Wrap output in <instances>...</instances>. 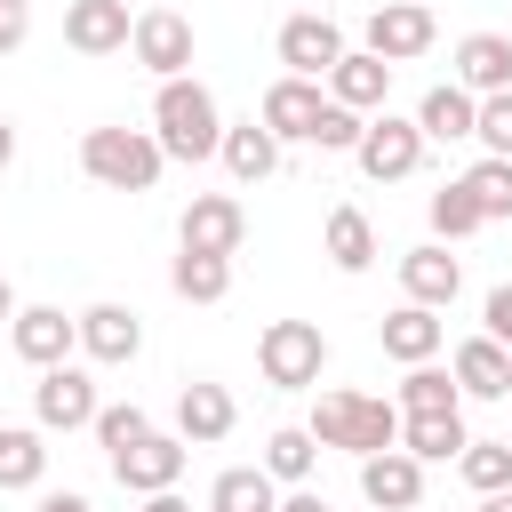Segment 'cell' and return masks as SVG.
<instances>
[{
	"label": "cell",
	"mask_w": 512,
	"mask_h": 512,
	"mask_svg": "<svg viewBox=\"0 0 512 512\" xmlns=\"http://www.w3.org/2000/svg\"><path fill=\"white\" fill-rule=\"evenodd\" d=\"M152 144L168 152V160H216V144H224V112H216V96L184 72V80H160V96H152Z\"/></svg>",
	"instance_id": "1"
},
{
	"label": "cell",
	"mask_w": 512,
	"mask_h": 512,
	"mask_svg": "<svg viewBox=\"0 0 512 512\" xmlns=\"http://www.w3.org/2000/svg\"><path fill=\"white\" fill-rule=\"evenodd\" d=\"M304 432L320 448H344V456H384V448H400V408L376 392H320Z\"/></svg>",
	"instance_id": "2"
},
{
	"label": "cell",
	"mask_w": 512,
	"mask_h": 512,
	"mask_svg": "<svg viewBox=\"0 0 512 512\" xmlns=\"http://www.w3.org/2000/svg\"><path fill=\"white\" fill-rule=\"evenodd\" d=\"M80 168L104 184V192H152L168 152L152 144V128H88L80 136Z\"/></svg>",
	"instance_id": "3"
},
{
	"label": "cell",
	"mask_w": 512,
	"mask_h": 512,
	"mask_svg": "<svg viewBox=\"0 0 512 512\" xmlns=\"http://www.w3.org/2000/svg\"><path fill=\"white\" fill-rule=\"evenodd\" d=\"M256 368H264V384H280V392H312L320 368H328V336H320V320H264V336H256Z\"/></svg>",
	"instance_id": "4"
},
{
	"label": "cell",
	"mask_w": 512,
	"mask_h": 512,
	"mask_svg": "<svg viewBox=\"0 0 512 512\" xmlns=\"http://www.w3.org/2000/svg\"><path fill=\"white\" fill-rule=\"evenodd\" d=\"M352 160H360V176H368V184H400V176H416V168H424V136H416V120L376 112V120L360 128Z\"/></svg>",
	"instance_id": "5"
},
{
	"label": "cell",
	"mask_w": 512,
	"mask_h": 512,
	"mask_svg": "<svg viewBox=\"0 0 512 512\" xmlns=\"http://www.w3.org/2000/svg\"><path fill=\"white\" fill-rule=\"evenodd\" d=\"M96 376L88 368H40V384H32V416H40V432H80V424H96Z\"/></svg>",
	"instance_id": "6"
},
{
	"label": "cell",
	"mask_w": 512,
	"mask_h": 512,
	"mask_svg": "<svg viewBox=\"0 0 512 512\" xmlns=\"http://www.w3.org/2000/svg\"><path fill=\"white\" fill-rule=\"evenodd\" d=\"M128 48H136V64H144V72L184 80V72H192V16H176V8H136Z\"/></svg>",
	"instance_id": "7"
},
{
	"label": "cell",
	"mask_w": 512,
	"mask_h": 512,
	"mask_svg": "<svg viewBox=\"0 0 512 512\" xmlns=\"http://www.w3.org/2000/svg\"><path fill=\"white\" fill-rule=\"evenodd\" d=\"M184 456H192V448H184L176 432H144L136 448H112V480L136 488V496H160V488L184 480Z\"/></svg>",
	"instance_id": "8"
},
{
	"label": "cell",
	"mask_w": 512,
	"mask_h": 512,
	"mask_svg": "<svg viewBox=\"0 0 512 512\" xmlns=\"http://www.w3.org/2000/svg\"><path fill=\"white\" fill-rule=\"evenodd\" d=\"M432 40H440V24H432L424 0H384V8L368 16V56H384V64H408V56H424Z\"/></svg>",
	"instance_id": "9"
},
{
	"label": "cell",
	"mask_w": 512,
	"mask_h": 512,
	"mask_svg": "<svg viewBox=\"0 0 512 512\" xmlns=\"http://www.w3.org/2000/svg\"><path fill=\"white\" fill-rule=\"evenodd\" d=\"M176 240H184L192 256H232V248L248 240V208H240L232 192H200V200L184 208V224H176Z\"/></svg>",
	"instance_id": "10"
},
{
	"label": "cell",
	"mask_w": 512,
	"mask_h": 512,
	"mask_svg": "<svg viewBox=\"0 0 512 512\" xmlns=\"http://www.w3.org/2000/svg\"><path fill=\"white\" fill-rule=\"evenodd\" d=\"M8 344H16V360H24V368H64V360H72V344H80V328H72L56 304H16Z\"/></svg>",
	"instance_id": "11"
},
{
	"label": "cell",
	"mask_w": 512,
	"mask_h": 512,
	"mask_svg": "<svg viewBox=\"0 0 512 512\" xmlns=\"http://www.w3.org/2000/svg\"><path fill=\"white\" fill-rule=\"evenodd\" d=\"M72 328H80V352L96 368H128L144 352V320L128 304H88V312H72Z\"/></svg>",
	"instance_id": "12"
},
{
	"label": "cell",
	"mask_w": 512,
	"mask_h": 512,
	"mask_svg": "<svg viewBox=\"0 0 512 512\" xmlns=\"http://www.w3.org/2000/svg\"><path fill=\"white\" fill-rule=\"evenodd\" d=\"M336 56H344L336 16H288V24H280V64H288V80H328Z\"/></svg>",
	"instance_id": "13"
},
{
	"label": "cell",
	"mask_w": 512,
	"mask_h": 512,
	"mask_svg": "<svg viewBox=\"0 0 512 512\" xmlns=\"http://www.w3.org/2000/svg\"><path fill=\"white\" fill-rule=\"evenodd\" d=\"M320 112H328V96H320V80H272L264 88V104H256V120L280 136V144H312V128H320Z\"/></svg>",
	"instance_id": "14"
},
{
	"label": "cell",
	"mask_w": 512,
	"mask_h": 512,
	"mask_svg": "<svg viewBox=\"0 0 512 512\" xmlns=\"http://www.w3.org/2000/svg\"><path fill=\"white\" fill-rule=\"evenodd\" d=\"M360 496L376 512H416L424 504V464L408 448H384V456H360Z\"/></svg>",
	"instance_id": "15"
},
{
	"label": "cell",
	"mask_w": 512,
	"mask_h": 512,
	"mask_svg": "<svg viewBox=\"0 0 512 512\" xmlns=\"http://www.w3.org/2000/svg\"><path fill=\"white\" fill-rule=\"evenodd\" d=\"M400 288H408V304L448 312V304H456V288H464V264H456L440 240H424V248H408V256H400Z\"/></svg>",
	"instance_id": "16"
},
{
	"label": "cell",
	"mask_w": 512,
	"mask_h": 512,
	"mask_svg": "<svg viewBox=\"0 0 512 512\" xmlns=\"http://www.w3.org/2000/svg\"><path fill=\"white\" fill-rule=\"evenodd\" d=\"M232 424H240V408H232V392H224V384H208V376H200V384H184V392H176V440H184V448H216Z\"/></svg>",
	"instance_id": "17"
},
{
	"label": "cell",
	"mask_w": 512,
	"mask_h": 512,
	"mask_svg": "<svg viewBox=\"0 0 512 512\" xmlns=\"http://www.w3.org/2000/svg\"><path fill=\"white\" fill-rule=\"evenodd\" d=\"M128 32H136L128 0H72L64 8V48H80V56H112V48H128Z\"/></svg>",
	"instance_id": "18"
},
{
	"label": "cell",
	"mask_w": 512,
	"mask_h": 512,
	"mask_svg": "<svg viewBox=\"0 0 512 512\" xmlns=\"http://www.w3.org/2000/svg\"><path fill=\"white\" fill-rule=\"evenodd\" d=\"M384 96H392V64H384V56H368V48H344V56H336V72H328V104H344V112H360V120H368Z\"/></svg>",
	"instance_id": "19"
},
{
	"label": "cell",
	"mask_w": 512,
	"mask_h": 512,
	"mask_svg": "<svg viewBox=\"0 0 512 512\" xmlns=\"http://www.w3.org/2000/svg\"><path fill=\"white\" fill-rule=\"evenodd\" d=\"M456 88L464 96H504L512 88V40L504 32H464L456 40Z\"/></svg>",
	"instance_id": "20"
},
{
	"label": "cell",
	"mask_w": 512,
	"mask_h": 512,
	"mask_svg": "<svg viewBox=\"0 0 512 512\" xmlns=\"http://www.w3.org/2000/svg\"><path fill=\"white\" fill-rule=\"evenodd\" d=\"M440 312H424V304H400V312H384L376 320V344H384V360H400V368H424L432 352H440Z\"/></svg>",
	"instance_id": "21"
},
{
	"label": "cell",
	"mask_w": 512,
	"mask_h": 512,
	"mask_svg": "<svg viewBox=\"0 0 512 512\" xmlns=\"http://www.w3.org/2000/svg\"><path fill=\"white\" fill-rule=\"evenodd\" d=\"M448 376H456V392H464V400H504V392H512V352H504L496 336H464Z\"/></svg>",
	"instance_id": "22"
},
{
	"label": "cell",
	"mask_w": 512,
	"mask_h": 512,
	"mask_svg": "<svg viewBox=\"0 0 512 512\" xmlns=\"http://www.w3.org/2000/svg\"><path fill=\"white\" fill-rule=\"evenodd\" d=\"M472 120H480V96H464L456 80L424 88V104H416V136H424V144H464Z\"/></svg>",
	"instance_id": "23"
},
{
	"label": "cell",
	"mask_w": 512,
	"mask_h": 512,
	"mask_svg": "<svg viewBox=\"0 0 512 512\" xmlns=\"http://www.w3.org/2000/svg\"><path fill=\"white\" fill-rule=\"evenodd\" d=\"M216 160L240 176V184H264L272 168H280V136L264 128V120H240V128H224V144H216Z\"/></svg>",
	"instance_id": "24"
},
{
	"label": "cell",
	"mask_w": 512,
	"mask_h": 512,
	"mask_svg": "<svg viewBox=\"0 0 512 512\" xmlns=\"http://www.w3.org/2000/svg\"><path fill=\"white\" fill-rule=\"evenodd\" d=\"M464 440H472V432H464V408H456V416H400V448H408L416 464H456Z\"/></svg>",
	"instance_id": "25"
},
{
	"label": "cell",
	"mask_w": 512,
	"mask_h": 512,
	"mask_svg": "<svg viewBox=\"0 0 512 512\" xmlns=\"http://www.w3.org/2000/svg\"><path fill=\"white\" fill-rule=\"evenodd\" d=\"M320 248H328L336 272H368V264H376V224H368V208H336Z\"/></svg>",
	"instance_id": "26"
},
{
	"label": "cell",
	"mask_w": 512,
	"mask_h": 512,
	"mask_svg": "<svg viewBox=\"0 0 512 512\" xmlns=\"http://www.w3.org/2000/svg\"><path fill=\"white\" fill-rule=\"evenodd\" d=\"M168 280H176L184 304H224V296H232V256H192V248H176Z\"/></svg>",
	"instance_id": "27"
},
{
	"label": "cell",
	"mask_w": 512,
	"mask_h": 512,
	"mask_svg": "<svg viewBox=\"0 0 512 512\" xmlns=\"http://www.w3.org/2000/svg\"><path fill=\"white\" fill-rule=\"evenodd\" d=\"M392 408H400V416H456V408H464V392H456V376H448V368H432V360H424V368H408V376H400V400H392Z\"/></svg>",
	"instance_id": "28"
},
{
	"label": "cell",
	"mask_w": 512,
	"mask_h": 512,
	"mask_svg": "<svg viewBox=\"0 0 512 512\" xmlns=\"http://www.w3.org/2000/svg\"><path fill=\"white\" fill-rule=\"evenodd\" d=\"M312 456H320V440H312L304 424H280V432L264 440V480H272V488H304V480H312Z\"/></svg>",
	"instance_id": "29"
},
{
	"label": "cell",
	"mask_w": 512,
	"mask_h": 512,
	"mask_svg": "<svg viewBox=\"0 0 512 512\" xmlns=\"http://www.w3.org/2000/svg\"><path fill=\"white\" fill-rule=\"evenodd\" d=\"M40 472H48L40 424H0V488H40Z\"/></svg>",
	"instance_id": "30"
},
{
	"label": "cell",
	"mask_w": 512,
	"mask_h": 512,
	"mask_svg": "<svg viewBox=\"0 0 512 512\" xmlns=\"http://www.w3.org/2000/svg\"><path fill=\"white\" fill-rule=\"evenodd\" d=\"M272 504H280V488L264 480V464H232L208 488V512H272Z\"/></svg>",
	"instance_id": "31"
},
{
	"label": "cell",
	"mask_w": 512,
	"mask_h": 512,
	"mask_svg": "<svg viewBox=\"0 0 512 512\" xmlns=\"http://www.w3.org/2000/svg\"><path fill=\"white\" fill-rule=\"evenodd\" d=\"M456 184L472 192L480 224H504V216H512V160H488V152H480V160H472V168H464Z\"/></svg>",
	"instance_id": "32"
},
{
	"label": "cell",
	"mask_w": 512,
	"mask_h": 512,
	"mask_svg": "<svg viewBox=\"0 0 512 512\" xmlns=\"http://www.w3.org/2000/svg\"><path fill=\"white\" fill-rule=\"evenodd\" d=\"M456 472H464V488H472V496H496V488H512V440H464Z\"/></svg>",
	"instance_id": "33"
},
{
	"label": "cell",
	"mask_w": 512,
	"mask_h": 512,
	"mask_svg": "<svg viewBox=\"0 0 512 512\" xmlns=\"http://www.w3.org/2000/svg\"><path fill=\"white\" fill-rule=\"evenodd\" d=\"M424 216H432V232H440V248H448V240H472V232H480V208H472V192H464V184H440Z\"/></svg>",
	"instance_id": "34"
},
{
	"label": "cell",
	"mask_w": 512,
	"mask_h": 512,
	"mask_svg": "<svg viewBox=\"0 0 512 512\" xmlns=\"http://www.w3.org/2000/svg\"><path fill=\"white\" fill-rule=\"evenodd\" d=\"M88 432H96V448L112 456V448H136V440L152 432V416H144L136 400H112V408H96V424H88Z\"/></svg>",
	"instance_id": "35"
},
{
	"label": "cell",
	"mask_w": 512,
	"mask_h": 512,
	"mask_svg": "<svg viewBox=\"0 0 512 512\" xmlns=\"http://www.w3.org/2000/svg\"><path fill=\"white\" fill-rule=\"evenodd\" d=\"M472 136H480V152H488V160H512V88H504V96H480Z\"/></svg>",
	"instance_id": "36"
},
{
	"label": "cell",
	"mask_w": 512,
	"mask_h": 512,
	"mask_svg": "<svg viewBox=\"0 0 512 512\" xmlns=\"http://www.w3.org/2000/svg\"><path fill=\"white\" fill-rule=\"evenodd\" d=\"M360 128H368L360 112H344V104H328V112H320V128H312V144H320V152H352V144H360Z\"/></svg>",
	"instance_id": "37"
},
{
	"label": "cell",
	"mask_w": 512,
	"mask_h": 512,
	"mask_svg": "<svg viewBox=\"0 0 512 512\" xmlns=\"http://www.w3.org/2000/svg\"><path fill=\"white\" fill-rule=\"evenodd\" d=\"M480 320H488L480 336H496V344L512 352V280H504V288H488V304H480Z\"/></svg>",
	"instance_id": "38"
},
{
	"label": "cell",
	"mask_w": 512,
	"mask_h": 512,
	"mask_svg": "<svg viewBox=\"0 0 512 512\" xmlns=\"http://www.w3.org/2000/svg\"><path fill=\"white\" fill-rule=\"evenodd\" d=\"M32 40V0H0V56H16Z\"/></svg>",
	"instance_id": "39"
},
{
	"label": "cell",
	"mask_w": 512,
	"mask_h": 512,
	"mask_svg": "<svg viewBox=\"0 0 512 512\" xmlns=\"http://www.w3.org/2000/svg\"><path fill=\"white\" fill-rule=\"evenodd\" d=\"M272 512H336V504H328V496H312V488H288Z\"/></svg>",
	"instance_id": "40"
},
{
	"label": "cell",
	"mask_w": 512,
	"mask_h": 512,
	"mask_svg": "<svg viewBox=\"0 0 512 512\" xmlns=\"http://www.w3.org/2000/svg\"><path fill=\"white\" fill-rule=\"evenodd\" d=\"M40 512H96V504H88V496H72V488H48V496H40Z\"/></svg>",
	"instance_id": "41"
},
{
	"label": "cell",
	"mask_w": 512,
	"mask_h": 512,
	"mask_svg": "<svg viewBox=\"0 0 512 512\" xmlns=\"http://www.w3.org/2000/svg\"><path fill=\"white\" fill-rule=\"evenodd\" d=\"M136 512H192V504H184V496H176V488H160V496H144V504H136Z\"/></svg>",
	"instance_id": "42"
},
{
	"label": "cell",
	"mask_w": 512,
	"mask_h": 512,
	"mask_svg": "<svg viewBox=\"0 0 512 512\" xmlns=\"http://www.w3.org/2000/svg\"><path fill=\"white\" fill-rule=\"evenodd\" d=\"M16 160V120H0V168Z\"/></svg>",
	"instance_id": "43"
},
{
	"label": "cell",
	"mask_w": 512,
	"mask_h": 512,
	"mask_svg": "<svg viewBox=\"0 0 512 512\" xmlns=\"http://www.w3.org/2000/svg\"><path fill=\"white\" fill-rule=\"evenodd\" d=\"M0 320H16V288H8V272H0Z\"/></svg>",
	"instance_id": "44"
},
{
	"label": "cell",
	"mask_w": 512,
	"mask_h": 512,
	"mask_svg": "<svg viewBox=\"0 0 512 512\" xmlns=\"http://www.w3.org/2000/svg\"><path fill=\"white\" fill-rule=\"evenodd\" d=\"M480 512H512V488H496V496H480Z\"/></svg>",
	"instance_id": "45"
},
{
	"label": "cell",
	"mask_w": 512,
	"mask_h": 512,
	"mask_svg": "<svg viewBox=\"0 0 512 512\" xmlns=\"http://www.w3.org/2000/svg\"><path fill=\"white\" fill-rule=\"evenodd\" d=\"M504 440H512V432H504Z\"/></svg>",
	"instance_id": "46"
}]
</instances>
